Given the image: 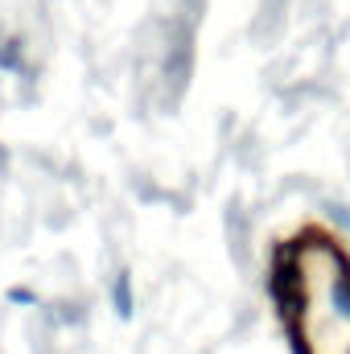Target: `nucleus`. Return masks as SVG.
<instances>
[{
  "label": "nucleus",
  "mask_w": 350,
  "mask_h": 354,
  "mask_svg": "<svg viewBox=\"0 0 350 354\" xmlns=\"http://www.w3.org/2000/svg\"><path fill=\"white\" fill-rule=\"evenodd\" d=\"M301 322L309 354H350V272L338 252L305 248L301 252Z\"/></svg>",
  "instance_id": "1"
},
{
  "label": "nucleus",
  "mask_w": 350,
  "mask_h": 354,
  "mask_svg": "<svg viewBox=\"0 0 350 354\" xmlns=\"http://www.w3.org/2000/svg\"><path fill=\"white\" fill-rule=\"evenodd\" d=\"M116 309H120L124 317L132 313V297H128V280H124V276H120V284H116Z\"/></svg>",
  "instance_id": "2"
},
{
  "label": "nucleus",
  "mask_w": 350,
  "mask_h": 354,
  "mask_svg": "<svg viewBox=\"0 0 350 354\" xmlns=\"http://www.w3.org/2000/svg\"><path fill=\"white\" fill-rule=\"evenodd\" d=\"M8 301H21V305H33L37 297H33V292H25V288H8Z\"/></svg>",
  "instance_id": "3"
},
{
  "label": "nucleus",
  "mask_w": 350,
  "mask_h": 354,
  "mask_svg": "<svg viewBox=\"0 0 350 354\" xmlns=\"http://www.w3.org/2000/svg\"><path fill=\"white\" fill-rule=\"evenodd\" d=\"M0 66H17V41H8V50L0 54Z\"/></svg>",
  "instance_id": "4"
}]
</instances>
